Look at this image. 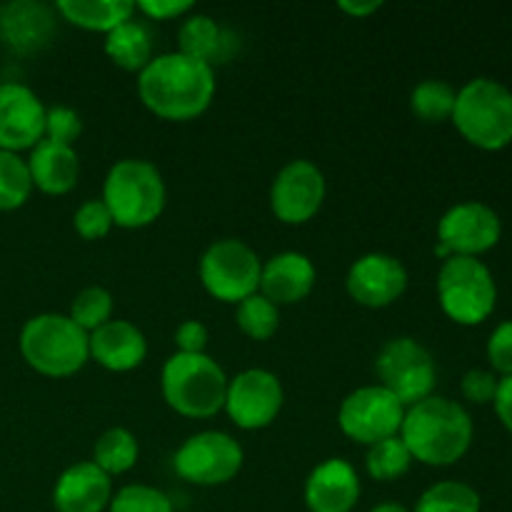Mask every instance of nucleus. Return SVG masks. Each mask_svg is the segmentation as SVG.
Masks as SVG:
<instances>
[{
  "instance_id": "1",
  "label": "nucleus",
  "mask_w": 512,
  "mask_h": 512,
  "mask_svg": "<svg viewBox=\"0 0 512 512\" xmlns=\"http://www.w3.org/2000/svg\"><path fill=\"white\" fill-rule=\"evenodd\" d=\"M138 95L158 118L195 120L215 98V68L178 50L160 53L138 73Z\"/></svg>"
},
{
  "instance_id": "2",
  "label": "nucleus",
  "mask_w": 512,
  "mask_h": 512,
  "mask_svg": "<svg viewBox=\"0 0 512 512\" xmlns=\"http://www.w3.org/2000/svg\"><path fill=\"white\" fill-rule=\"evenodd\" d=\"M475 425L465 405L443 395H430L405 410L400 440L415 463L428 468H450L468 455Z\"/></svg>"
},
{
  "instance_id": "3",
  "label": "nucleus",
  "mask_w": 512,
  "mask_h": 512,
  "mask_svg": "<svg viewBox=\"0 0 512 512\" xmlns=\"http://www.w3.org/2000/svg\"><path fill=\"white\" fill-rule=\"evenodd\" d=\"M100 200L110 210L113 225L140 230L153 225L163 215L168 188L163 173L150 160L123 158L105 175Z\"/></svg>"
},
{
  "instance_id": "4",
  "label": "nucleus",
  "mask_w": 512,
  "mask_h": 512,
  "mask_svg": "<svg viewBox=\"0 0 512 512\" xmlns=\"http://www.w3.org/2000/svg\"><path fill=\"white\" fill-rule=\"evenodd\" d=\"M18 350L45 378H70L90 360L88 333L63 313H40L20 328Z\"/></svg>"
},
{
  "instance_id": "5",
  "label": "nucleus",
  "mask_w": 512,
  "mask_h": 512,
  "mask_svg": "<svg viewBox=\"0 0 512 512\" xmlns=\"http://www.w3.org/2000/svg\"><path fill=\"white\" fill-rule=\"evenodd\" d=\"M228 375L208 353H173L160 373V390L170 410L183 418L205 420L225 408Z\"/></svg>"
},
{
  "instance_id": "6",
  "label": "nucleus",
  "mask_w": 512,
  "mask_h": 512,
  "mask_svg": "<svg viewBox=\"0 0 512 512\" xmlns=\"http://www.w3.org/2000/svg\"><path fill=\"white\" fill-rule=\"evenodd\" d=\"M450 120L473 148L498 153L512 143V90L495 78L468 80Z\"/></svg>"
},
{
  "instance_id": "7",
  "label": "nucleus",
  "mask_w": 512,
  "mask_h": 512,
  "mask_svg": "<svg viewBox=\"0 0 512 512\" xmlns=\"http://www.w3.org/2000/svg\"><path fill=\"white\" fill-rule=\"evenodd\" d=\"M435 290L443 313L465 328L485 323L498 305V285L480 258L450 255L440 263Z\"/></svg>"
},
{
  "instance_id": "8",
  "label": "nucleus",
  "mask_w": 512,
  "mask_h": 512,
  "mask_svg": "<svg viewBox=\"0 0 512 512\" xmlns=\"http://www.w3.org/2000/svg\"><path fill=\"white\" fill-rule=\"evenodd\" d=\"M263 260L240 238H220L200 255L198 275L215 300L228 305L243 303L258 293Z\"/></svg>"
},
{
  "instance_id": "9",
  "label": "nucleus",
  "mask_w": 512,
  "mask_h": 512,
  "mask_svg": "<svg viewBox=\"0 0 512 512\" xmlns=\"http://www.w3.org/2000/svg\"><path fill=\"white\" fill-rule=\"evenodd\" d=\"M375 375L385 390L395 395L405 408L430 398L438 383V365L433 353L420 340L393 338L375 355Z\"/></svg>"
},
{
  "instance_id": "10",
  "label": "nucleus",
  "mask_w": 512,
  "mask_h": 512,
  "mask_svg": "<svg viewBox=\"0 0 512 512\" xmlns=\"http://www.w3.org/2000/svg\"><path fill=\"white\" fill-rule=\"evenodd\" d=\"M245 463L243 445L223 430H200L183 440L173 455V470L185 483L218 488L230 483Z\"/></svg>"
},
{
  "instance_id": "11",
  "label": "nucleus",
  "mask_w": 512,
  "mask_h": 512,
  "mask_svg": "<svg viewBox=\"0 0 512 512\" xmlns=\"http://www.w3.org/2000/svg\"><path fill=\"white\" fill-rule=\"evenodd\" d=\"M405 405L383 385H363L345 395L338 408V428L353 443L370 445L400 435Z\"/></svg>"
},
{
  "instance_id": "12",
  "label": "nucleus",
  "mask_w": 512,
  "mask_h": 512,
  "mask_svg": "<svg viewBox=\"0 0 512 512\" xmlns=\"http://www.w3.org/2000/svg\"><path fill=\"white\" fill-rule=\"evenodd\" d=\"M435 255L448 260L450 255L480 258L490 253L503 238V220L490 205L480 200H465L453 205L438 220L435 230Z\"/></svg>"
},
{
  "instance_id": "13",
  "label": "nucleus",
  "mask_w": 512,
  "mask_h": 512,
  "mask_svg": "<svg viewBox=\"0 0 512 512\" xmlns=\"http://www.w3.org/2000/svg\"><path fill=\"white\" fill-rule=\"evenodd\" d=\"M285 403L283 383L265 368H248L228 380L225 413L240 430H263L278 420Z\"/></svg>"
},
{
  "instance_id": "14",
  "label": "nucleus",
  "mask_w": 512,
  "mask_h": 512,
  "mask_svg": "<svg viewBox=\"0 0 512 512\" xmlns=\"http://www.w3.org/2000/svg\"><path fill=\"white\" fill-rule=\"evenodd\" d=\"M325 185L323 170L310 160L298 158L285 163L270 185V210L285 225H303L323 208Z\"/></svg>"
},
{
  "instance_id": "15",
  "label": "nucleus",
  "mask_w": 512,
  "mask_h": 512,
  "mask_svg": "<svg viewBox=\"0 0 512 512\" xmlns=\"http://www.w3.org/2000/svg\"><path fill=\"white\" fill-rule=\"evenodd\" d=\"M345 290L363 308H388L408 290V268L390 253H365L350 265Z\"/></svg>"
},
{
  "instance_id": "16",
  "label": "nucleus",
  "mask_w": 512,
  "mask_h": 512,
  "mask_svg": "<svg viewBox=\"0 0 512 512\" xmlns=\"http://www.w3.org/2000/svg\"><path fill=\"white\" fill-rule=\"evenodd\" d=\"M45 105L25 83H0V150L23 153L45 138Z\"/></svg>"
},
{
  "instance_id": "17",
  "label": "nucleus",
  "mask_w": 512,
  "mask_h": 512,
  "mask_svg": "<svg viewBox=\"0 0 512 512\" xmlns=\"http://www.w3.org/2000/svg\"><path fill=\"white\" fill-rule=\"evenodd\" d=\"M58 35V13L40 0H10L0 8V40L15 55H33Z\"/></svg>"
},
{
  "instance_id": "18",
  "label": "nucleus",
  "mask_w": 512,
  "mask_h": 512,
  "mask_svg": "<svg viewBox=\"0 0 512 512\" xmlns=\"http://www.w3.org/2000/svg\"><path fill=\"white\" fill-rule=\"evenodd\" d=\"M360 475L345 458H328L310 470L303 498L310 512H353L358 505Z\"/></svg>"
},
{
  "instance_id": "19",
  "label": "nucleus",
  "mask_w": 512,
  "mask_h": 512,
  "mask_svg": "<svg viewBox=\"0 0 512 512\" xmlns=\"http://www.w3.org/2000/svg\"><path fill=\"white\" fill-rule=\"evenodd\" d=\"M318 280L315 263L298 250H283L268 258L260 270L258 293L273 305H295L308 298Z\"/></svg>"
},
{
  "instance_id": "20",
  "label": "nucleus",
  "mask_w": 512,
  "mask_h": 512,
  "mask_svg": "<svg viewBox=\"0 0 512 512\" xmlns=\"http://www.w3.org/2000/svg\"><path fill=\"white\" fill-rule=\"evenodd\" d=\"M113 500V478L93 460H83L60 473L53 488V505L58 512H105Z\"/></svg>"
},
{
  "instance_id": "21",
  "label": "nucleus",
  "mask_w": 512,
  "mask_h": 512,
  "mask_svg": "<svg viewBox=\"0 0 512 512\" xmlns=\"http://www.w3.org/2000/svg\"><path fill=\"white\" fill-rule=\"evenodd\" d=\"M88 348L90 360H95L100 368L110 373H130L143 365L148 355V340L133 323L113 318L88 335Z\"/></svg>"
},
{
  "instance_id": "22",
  "label": "nucleus",
  "mask_w": 512,
  "mask_h": 512,
  "mask_svg": "<svg viewBox=\"0 0 512 512\" xmlns=\"http://www.w3.org/2000/svg\"><path fill=\"white\" fill-rule=\"evenodd\" d=\"M33 188L45 195H65L78 185L80 158L75 148L43 138L25 158Z\"/></svg>"
},
{
  "instance_id": "23",
  "label": "nucleus",
  "mask_w": 512,
  "mask_h": 512,
  "mask_svg": "<svg viewBox=\"0 0 512 512\" xmlns=\"http://www.w3.org/2000/svg\"><path fill=\"white\" fill-rule=\"evenodd\" d=\"M178 53L195 60H203L210 68H215L218 63L228 60L230 35L220 28V23L213 15L190 13L180 23Z\"/></svg>"
},
{
  "instance_id": "24",
  "label": "nucleus",
  "mask_w": 512,
  "mask_h": 512,
  "mask_svg": "<svg viewBox=\"0 0 512 512\" xmlns=\"http://www.w3.org/2000/svg\"><path fill=\"white\" fill-rule=\"evenodd\" d=\"M53 8L75 28L105 35L133 18L135 13V3L130 0H58Z\"/></svg>"
},
{
  "instance_id": "25",
  "label": "nucleus",
  "mask_w": 512,
  "mask_h": 512,
  "mask_svg": "<svg viewBox=\"0 0 512 512\" xmlns=\"http://www.w3.org/2000/svg\"><path fill=\"white\" fill-rule=\"evenodd\" d=\"M105 55L118 68L130 70V73H140L155 58L153 38H150L148 28L140 20L130 18L105 35Z\"/></svg>"
},
{
  "instance_id": "26",
  "label": "nucleus",
  "mask_w": 512,
  "mask_h": 512,
  "mask_svg": "<svg viewBox=\"0 0 512 512\" xmlns=\"http://www.w3.org/2000/svg\"><path fill=\"white\" fill-rule=\"evenodd\" d=\"M140 458L138 438L128 428H110L95 440L93 463L103 470L108 478L123 475L135 468Z\"/></svg>"
},
{
  "instance_id": "27",
  "label": "nucleus",
  "mask_w": 512,
  "mask_h": 512,
  "mask_svg": "<svg viewBox=\"0 0 512 512\" xmlns=\"http://www.w3.org/2000/svg\"><path fill=\"white\" fill-rule=\"evenodd\" d=\"M483 500L480 493L460 480H440L430 485L415 503L413 512H480Z\"/></svg>"
},
{
  "instance_id": "28",
  "label": "nucleus",
  "mask_w": 512,
  "mask_h": 512,
  "mask_svg": "<svg viewBox=\"0 0 512 512\" xmlns=\"http://www.w3.org/2000/svg\"><path fill=\"white\" fill-rule=\"evenodd\" d=\"M455 95H458V90L445 80H420L410 93V110L423 123H445V120L453 118Z\"/></svg>"
},
{
  "instance_id": "29",
  "label": "nucleus",
  "mask_w": 512,
  "mask_h": 512,
  "mask_svg": "<svg viewBox=\"0 0 512 512\" xmlns=\"http://www.w3.org/2000/svg\"><path fill=\"white\" fill-rule=\"evenodd\" d=\"M28 163L23 155L0 150V213L23 208L33 195Z\"/></svg>"
},
{
  "instance_id": "30",
  "label": "nucleus",
  "mask_w": 512,
  "mask_h": 512,
  "mask_svg": "<svg viewBox=\"0 0 512 512\" xmlns=\"http://www.w3.org/2000/svg\"><path fill=\"white\" fill-rule=\"evenodd\" d=\"M413 463V455L405 448L400 435L370 445L368 455H365V470L378 483H393V480L403 478Z\"/></svg>"
},
{
  "instance_id": "31",
  "label": "nucleus",
  "mask_w": 512,
  "mask_h": 512,
  "mask_svg": "<svg viewBox=\"0 0 512 512\" xmlns=\"http://www.w3.org/2000/svg\"><path fill=\"white\" fill-rule=\"evenodd\" d=\"M235 323L250 340H270L280 325V308L270 303L265 295L255 293L235 305Z\"/></svg>"
},
{
  "instance_id": "32",
  "label": "nucleus",
  "mask_w": 512,
  "mask_h": 512,
  "mask_svg": "<svg viewBox=\"0 0 512 512\" xmlns=\"http://www.w3.org/2000/svg\"><path fill=\"white\" fill-rule=\"evenodd\" d=\"M113 295L110 290L100 288V285H90L83 288L70 303V320H73L78 328H83L85 333H93L100 325H105L108 320H113Z\"/></svg>"
},
{
  "instance_id": "33",
  "label": "nucleus",
  "mask_w": 512,
  "mask_h": 512,
  "mask_svg": "<svg viewBox=\"0 0 512 512\" xmlns=\"http://www.w3.org/2000/svg\"><path fill=\"white\" fill-rule=\"evenodd\" d=\"M108 512H175L168 493L153 485L133 483L115 490Z\"/></svg>"
},
{
  "instance_id": "34",
  "label": "nucleus",
  "mask_w": 512,
  "mask_h": 512,
  "mask_svg": "<svg viewBox=\"0 0 512 512\" xmlns=\"http://www.w3.org/2000/svg\"><path fill=\"white\" fill-rule=\"evenodd\" d=\"M80 135H83V118L78 110L68 105H53L45 110V138L75 148Z\"/></svg>"
},
{
  "instance_id": "35",
  "label": "nucleus",
  "mask_w": 512,
  "mask_h": 512,
  "mask_svg": "<svg viewBox=\"0 0 512 512\" xmlns=\"http://www.w3.org/2000/svg\"><path fill=\"white\" fill-rule=\"evenodd\" d=\"M73 228L83 240H100L113 230V218L103 200H85L73 213Z\"/></svg>"
},
{
  "instance_id": "36",
  "label": "nucleus",
  "mask_w": 512,
  "mask_h": 512,
  "mask_svg": "<svg viewBox=\"0 0 512 512\" xmlns=\"http://www.w3.org/2000/svg\"><path fill=\"white\" fill-rule=\"evenodd\" d=\"M498 385L500 378L493 370L473 368L463 375V380H460V393H463V398L473 405H493Z\"/></svg>"
},
{
  "instance_id": "37",
  "label": "nucleus",
  "mask_w": 512,
  "mask_h": 512,
  "mask_svg": "<svg viewBox=\"0 0 512 512\" xmlns=\"http://www.w3.org/2000/svg\"><path fill=\"white\" fill-rule=\"evenodd\" d=\"M490 360V368L498 378L512 375V320H503L498 328L490 333L488 348H485Z\"/></svg>"
},
{
  "instance_id": "38",
  "label": "nucleus",
  "mask_w": 512,
  "mask_h": 512,
  "mask_svg": "<svg viewBox=\"0 0 512 512\" xmlns=\"http://www.w3.org/2000/svg\"><path fill=\"white\" fill-rule=\"evenodd\" d=\"M173 340H175V348H178V353H185V355L205 353V348H208V340H210L208 325L200 323V320H183V323L175 328Z\"/></svg>"
},
{
  "instance_id": "39",
  "label": "nucleus",
  "mask_w": 512,
  "mask_h": 512,
  "mask_svg": "<svg viewBox=\"0 0 512 512\" xmlns=\"http://www.w3.org/2000/svg\"><path fill=\"white\" fill-rule=\"evenodd\" d=\"M195 5L190 0H138L135 10L150 20H178L193 13Z\"/></svg>"
},
{
  "instance_id": "40",
  "label": "nucleus",
  "mask_w": 512,
  "mask_h": 512,
  "mask_svg": "<svg viewBox=\"0 0 512 512\" xmlns=\"http://www.w3.org/2000/svg\"><path fill=\"white\" fill-rule=\"evenodd\" d=\"M493 408H495V415H498L500 425H503V428L512 435V375H508V378H500Z\"/></svg>"
},
{
  "instance_id": "41",
  "label": "nucleus",
  "mask_w": 512,
  "mask_h": 512,
  "mask_svg": "<svg viewBox=\"0 0 512 512\" xmlns=\"http://www.w3.org/2000/svg\"><path fill=\"white\" fill-rule=\"evenodd\" d=\"M338 8L353 18H368L383 8V0H340Z\"/></svg>"
},
{
  "instance_id": "42",
  "label": "nucleus",
  "mask_w": 512,
  "mask_h": 512,
  "mask_svg": "<svg viewBox=\"0 0 512 512\" xmlns=\"http://www.w3.org/2000/svg\"><path fill=\"white\" fill-rule=\"evenodd\" d=\"M370 512H413L410 508H405L403 503H393V500H388V503H380L375 505Z\"/></svg>"
}]
</instances>
